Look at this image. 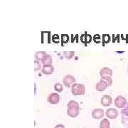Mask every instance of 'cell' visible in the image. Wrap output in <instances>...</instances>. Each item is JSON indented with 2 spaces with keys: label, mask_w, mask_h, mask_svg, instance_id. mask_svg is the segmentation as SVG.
I'll use <instances>...</instances> for the list:
<instances>
[{
  "label": "cell",
  "mask_w": 128,
  "mask_h": 128,
  "mask_svg": "<svg viewBox=\"0 0 128 128\" xmlns=\"http://www.w3.org/2000/svg\"><path fill=\"white\" fill-rule=\"evenodd\" d=\"M80 112V106L77 102L74 100L69 101L68 103L67 114L70 118H76Z\"/></svg>",
  "instance_id": "cell-1"
},
{
  "label": "cell",
  "mask_w": 128,
  "mask_h": 128,
  "mask_svg": "<svg viewBox=\"0 0 128 128\" xmlns=\"http://www.w3.org/2000/svg\"><path fill=\"white\" fill-rule=\"evenodd\" d=\"M71 92L73 96H83L86 93V87L83 84L76 83L71 88Z\"/></svg>",
  "instance_id": "cell-2"
},
{
  "label": "cell",
  "mask_w": 128,
  "mask_h": 128,
  "mask_svg": "<svg viewBox=\"0 0 128 128\" xmlns=\"http://www.w3.org/2000/svg\"><path fill=\"white\" fill-rule=\"evenodd\" d=\"M76 83V79L71 75H66L63 79V84L67 88H72Z\"/></svg>",
  "instance_id": "cell-3"
},
{
  "label": "cell",
  "mask_w": 128,
  "mask_h": 128,
  "mask_svg": "<svg viewBox=\"0 0 128 128\" xmlns=\"http://www.w3.org/2000/svg\"><path fill=\"white\" fill-rule=\"evenodd\" d=\"M126 104H127V100L123 96H118L114 100V105L118 108H124Z\"/></svg>",
  "instance_id": "cell-4"
},
{
  "label": "cell",
  "mask_w": 128,
  "mask_h": 128,
  "mask_svg": "<svg viewBox=\"0 0 128 128\" xmlns=\"http://www.w3.org/2000/svg\"><path fill=\"white\" fill-rule=\"evenodd\" d=\"M47 101L52 105L58 104L60 101V96L58 92H53L48 95L47 98Z\"/></svg>",
  "instance_id": "cell-5"
},
{
  "label": "cell",
  "mask_w": 128,
  "mask_h": 128,
  "mask_svg": "<svg viewBox=\"0 0 128 128\" xmlns=\"http://www.w3.org/2000/svg\"><path fill=\"white\" fill-rule=\"evenodd\" d=\"M104 110L101 108H98V109H94L92 112V117L94 119H102L104 117Z\"/></svg>",
  "instance_id": "cell-6"
},
{
  "label": "cell",
  "mask_w": 128,
  "mask_h": 128,
  "mask_svg": "<svg viewBox=\"0 0 128 128\" xmlns=\"http://www.w3.org/2000/svg\"><path fill=\"white\" fill-rule=\"evenodd\" d=\"M100 103L101 105L105 107H108L112 103V98L108 95H105L101 98Z\"/></svg>",
  "instance_id": "cell-7"
},
{
  "label": "cell",
  "mask_w": 128,
  "mask_h": 128,
  "mask_svg": "<svg viewBox=\"0 0 128 128\" xmlns=\"http://www.w3.org/2000/svg\"><path fill=\"white\" fill-rule=\"evenodd\" d=\"M106 116L110 119H115L118 116V111L114 108H109L106 110Z\"/></svg>",
  "instance_id": "cell-8"
},
{
  "label": "cell",
  "mask_w": 128,
  "mask_h": 128,
  "mask_svg": "<svg viewBox=\"0 0 128 128\" xmlns=\"http://www.w3.org/2000/svg\"><path fill=\"white\" fill-rule=\"evenodd\" d=\"M100 75L101 78L103 77H111L112 76V70L108 67H105L101 69L100 71Z\"/></svg>",
  "instance_id": "cell-9"
},
{
  "label": "cell",
  "mask_w": 128,
  "mask_h": 128,
  "mask_svg": "<svg viewBox=\"0 0 128 128\" xmlns=\"http://www.w3.org/2000/svg\"><path fill=\"white\" fill-rule=\"evenodd\" d=\"M41 71L44 75H51L54 72V67L52 65L44 66L41 68Z\"/></svg>",
  "instance_id": "cell-10"
},
{
  "label": "cell",
  "mask_w": 128,
  "mask_h": 128,
  "mask_svg": "<svg viewBox=\"0 0 128 128\" xmlns=\"http://www.w3.org/2000/svg\"><path fill=\"white\" fill-rule=\"evenodd\" d=\"M108 87V86H107V84H106L105 82H104L102 80H100V81L96 84V89L97 91L102 92L104 91V90H105V89Z\"/></svg>",
  "instance_id": "cell-11"
},
{
  "label": "cell",
  "mask_w": 128,
  "mask_h": 128,
  "mask_svg": "<svg viewBox=\"0 0 128 128\" xmlns=\"http://www.w3.org/2000/svg\"><path fill=\"white\" fill-rule=\"evenodd\" d=\"M48 55L45 51H38L35 54V58L38 61H43L47 56Z\"/></svg>",
  "instance_id": "cell-12"
},
{
  "label": "cell",
  "mask_w": 128,
  "mask_h": 128,
  "mask_svg": "<svg viewBox=\"0 0 128 128\" xmlns=\"http://www.w3.org/2000/svg\"><path fill=\"white\" fill-rule=\"evenodd\" d=\"M100 128H110V121L108 119H102L100 124Z\"/></svg>",
  "instance_id": "cell-13"
},
{
  "label": "cell",
  "mask_w": 128,
  "mask_h": 128,
  "mask_svg": "<svg viewBox=\"0 0 128 128\" xmlns=\"http://www.w3.org/2000/svg\"><path fill=\"white\" fill-rule=\"evenodd\" d=\"M44 66H46V65H52V63H53V59H52V57L51 56H50L49 54L46 56L45 58V59L42 62H41Z\"/></svg>",
  "instance_id": "cell-14"
},
{
  "label": "cell",
  "mask_w": 128,
  "mask_h": 128,
  "mask_svg": "<svg viewBox=\"0 0 128 128\" xmlns=\"http://www.w3.org/2000/svg\"><path fill=\"white\" fill-rule=\"evenodd\" d=\"M100 80L105 82L108 87L111 86L112 84V79L111 78V77H103V78H101Z\"/></svg>",
  "instance_id": "cell-15"
},
{
  "label": "cell",
  "mask_w": 128,
  "mask_h": 128,
  "mask_svg": "<svg viewBox=\"0 0 128 128\" xmlns=\"http://www.w3.org/2000/svg\"><path fill=\"white\" fill-rule=\"evenodd\" d=\"M54 90H55L57 92H63V90H64L63 85L59 83V82L56 83L55 86H54Z\"/></svg>",
  "instance_id": "cell-16"
},
{
  "label": "cell",
  "mask_w": 128,
  "mask_h": 128,
  "mask_svg": "<svg viewBox=\"0 0 128 128\" xmlns=\"http://www.w3.org/2000/svg\"><path fill=\"white\" fill-rule=\"evenodd\" d=\"M64 55L66 58L70 59L75 55V52L74 51H65L64 53Z\"/></svg>",
  "instance_id": "cell-17"
},
{
  "label": "cell",
  "mask_w": 128,
  "mask_h": 128,
  "mask_svg": "<svg viewBox=\"0 0 128 128\" xmlns=\"http://www.w3.org/2000/svg\"><path fill=\"white\" fill-rule=\"evenodd\" d=\"M41 68H41V65L40 64V62L38 60H36L34 61V70L37 71V70H40Z\"/></svg>",
  "instance_id": "cell-18"
},
{
  "label": "cell",
  "mask_w": 128,
  "mask_h": 128,
  "mask_svg": "<svg viewBox=\"0 0 128 128\" xmlns=\"http://www.w3.org/2000/svg\"><path fill=\"white\" fill-rule=\"evenodd\" d=\"M55 128H65V126H64V124H57L55 127Z\"/></svg>",
  "instance_id": "cell-19"
},
{
  "label": "cell",
  "mask_w": 128,
  "mask_h": 128,
  "mask_svg": "<svg viewBox=\"0 0 128 128\" xmlns=\"http://www.w3.org/2000/svg\"></svg>",
  "instance_id": "cell-20"
}]
</instances>
